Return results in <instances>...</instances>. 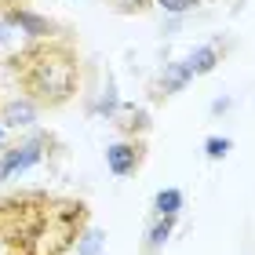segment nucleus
I'll list each match as a JSON object with an SVG mask.
<instances>
[{
    "label": "nucleus",
    "mask_w": 255,
    "mask_h": 255,
    "mask_svg": "<svg viewBox=\"0 0 255 255\" xmlns=\"http://www.w3.org/2000/svg\"><path fill=\"white\" fill-rule=\"evenodd\" d=\"M182 208V190H160L153 197V215L157 219H175Z\"/></svg>",
    "instance_id": "1a4fd4ad"
},
{
    "label": "nucleus",
    "mask_w": 255,
    "mask_h": 255,
    "mask_svg": "<svg viewBox=\"0 0 255 255\" xmlns=\"http://www.w3.org/2000/svg\"><path fill=\"white\" fill-rule=\"evenodd\" d=\"M0 18L7 22L11 29H18V33H26L29 40H44V37H55V26L44 15H37V11H29V7H4L0 11Z\"/></svg>",
    "instance_id": "39448f33"
},
{
    "label": "nucleus",
    "mask_w": 255,
    "mask_h": 255,
    "mask_svg": "<svg viewBox=\"0 0 255 255\" xmlns=\"http://www.w3.org/2000/svg\"><path fill=\"white\" fill-rule=\"evenodd\" d=\"M117 110H121V102H117V88H113V80H110V84H106V95L95 102V113H106V117H113Z\"/></svg>",
    "instance_id": "4468645a"
},
{
    "label": "nucleus",
    "mask_w": 255,
    "mask_h": 255,
    "mask_svg": "<svg viewBox=\"0 0 255 255\" xmlns=\"http://www.w3.org/2000/svg\"><path fill=\"white\" fill-rule=\"evenodd\" d=\"M11 73L22 88V99H29L37 110H59L80 88V51L62 33L29 40L11 55Z\"/></svg>",
    "instance_id": "f03ea898"
},
{
    "label": "nucleus",
    "mask_w": 255,
    "mask_h": 255,
    "mask_svg": "<svg viewBox=\"0 0 255 255\" xmlns=\"http://www.w3.org/2000/svg\"><path fill=\"white\" fill-rule=\"evenodd\" d=\"M121 113H124V117H128V121H121V128H124V131H146V128H149V121H146V110H135V106H124Z\"/></svg>",
    "instance_id": "f8f14e48"
},
{
    "label": "nucleus",
    "mask_w": 255,
    "mask_h": 255,
    "mask_svg": "<svg viewBox=\"0 0 255 255\" xmlns=\"http://www.w3.org/2000/svg\"><path fill=\"white\" fill-rule=\"evenodd\" d=\"M215 62H219V48H215V44H204V48H197L190 59H186V66H190V73H193V77L212 73Z\"/></svg>",
    "instance_id": "6e6552de"
},
{
    "label": "nucleus",
    "mask_w": 255,
    "mask_h": 255,
    "mask_svg": "<svg viewBox=\"0 0 255 255\" xmlns=\"http://www.w3.org/2000/svg\"><path fill=\"white\" fill-rule=\"evenodd\" d=\"M0 138H4V124H0Z\"/></svg>",
    "instance_id": "a211bd4d"
},
{
    "label": "nucleus",
    "mask_w": 255,
    "mask_h": 255,
    "mask_svg": "<svg viewBox=\"0 0 255 255\" xmlns=\"http://www.w3.org/2000/svg\"><path fill=\"white\" fill-rule=\"evenodd\" d=\"M88 230V208L73 197L29 190L0 201V241L15 255H66Z\"/></svg>",
    "instance_id": "f257e3e1"
},
{
    "label": "nucleus",
    "mask_w": 255,
    "mask_h": 255,
    "mask_svg": "<svg viewBox=\"0 0 255 255\" xmlns=\"http://www.w3.org/2000/svg\"><path fill=\"white\" fill-rule=\"evenodd\" d=\"M44 146H48V135H33V138H26V142L7 146L4 153H0V182L22 175V171H29L33 164H40Z\"/></svg>",
    "instance_id": "7ed1b4c3"
},
{
    "label": "nucleus",
    "mask_w": 255,
    "mask_h": 255,
    "mask_svg": "<svg viewBox=\"0 0 255 255\" xmlns=\"http://www.w3.org/2000/svg\"><path fill=\"white\" fill-rule=\"evenodd\" d=\"M33 121H37V106L29 99H15L0 110V124H7V128H29Z\"/></svg>",
    "instance_id": "423d86ee"
},
{
    "label": "nucleus",
    "mask_w": 255,
    "mask_h": 255,
    "mask_svg": "<svg viewBox=\"0 0 255 255\" xmlns=\"http://www.w3.org/2000/svg\"><path fill=\"white\" fill-rule=\"evenodd\" d=\"M146 160V146L138 138H121V142H110L106 146V168L113 171L117 179L124 175H135Z\"/></svg>",
    "instance_id": "20e7f679"
},
{
    "label": "nucleus",
    "mask_w": 255,
    "mask_h": 255,
    "mask_svg": "<svg viewBox=\"0 0 255 255\" xmlns=\"http://www.w3.org/2000/svg\"><path fill=\"white\" fill-rule=\"evenodd\" d=\"M110 4L117 7V11H124V15H135V11H146L153 0H110Z\"/></svg>",
    "instance_id": "dca6fc26"
},
{
    "label": "nucleus",
    "mask_w": 255,
    "mask_h": 255,
    "mask_svg": "<svg viewBox=\"0 0 255 255\" xmlns=\"http://www.w3.org/2000/svg\"><path fill=\"white\" fill-rule=\"evenodd\" d=\"M171 230H175V219H157V223L149 226V234H146V248L149 252H160V248L168 245Z\"/></svg>",
    "instance_id": "9b49d317"
},
{
    "label": "nucleus",
    "mask_w": 255,
    "mask_h": 255,
    "mask_svg": "<svg viewBox=\"0 0 255 255\" xmlns=\"http://www.w3.org/2000/svg\"><path fill=\"white\" fill-rule=\"evenodd\" d=\"M153 4L160 11H168V15H186V11H193L201 0H153Z\"/></svg>",
    "instance_id": "2eb2a0df"
},
{
    "label": "nucleus",
    "mask_w": 255,
    "mask_h": 255,
    "mask_svg": "<svg viewBox=\"0 0 255 255\" xmlns=\"http://www.w3.org/2000/svg\"><path fill=\"white\" fill-rule=\"evenodd\" d=\"M230 138H219V135H212V138H204V153H208V160H223L226 153H230Z\"/></svg>",
    "instance_id": "ddd939ff"
},
{
    "label": "nucleus",
    "mask_w": 255,
    "mask_h": 255,
    "mask_svg": "<svg viewBox=\"0 0 255 255\" xmlns=\"http://www.w3.org/2000/svg\"><path fill=\"white\" fill-rule=\"evenodd\" d=\"M102 248H106V234L95 230V226H88L77 237V255H102Z\"/></svg>",
    "instance_id": "9d476101"
},
{
    "label": "nucleus",
    "mask_w": 255,
    "mask_h": 255,
    "mask_svg": "<svg viewBox=\"0 0 255 255\" xmlns=\"http://www.w3.org/2000/svg\"><path fill=\"white\" fill-rule=\"evenodd\" d=\"M223 110H230V99H215L212 102V113H223Z\"/></svg>",
    "instance_id": "f3484780"
},
{
    "label": "nucleus",
    "mask_w": 255,
    "mask_h": 255,
    "mask_svg": "<svg viewBox=\"0 0 255 255\" xmlns=\"http://www.w3.org/2000/svg\"><path fill=\"white\" fill-rule=\"evenodd\" d=\"M190 80H193V73H190L186 62H171L157 80V95H175V91H182Z\"/></svg>",
    "instance_id": "0eeeda50"
}]
</instances>
